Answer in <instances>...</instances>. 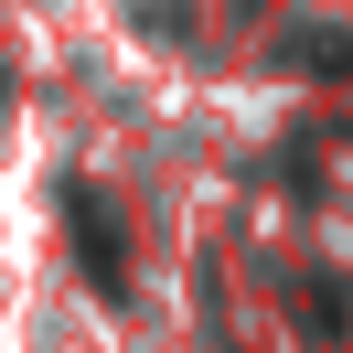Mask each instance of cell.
Here are the masks:
<instances>
[{"label": "cell", "instance_id": "obj_1", "mask_svg": "<svg viewBox=\"0 0 353 353\" xmlns=\"http://www.w3.org/2000/svg\"><path fill=\"white\" fill-rule=\"evenodd\" d=\"M65 214H75V257H86V279H97V289H118V279H129V257H118V225H108V203L75 182V193H65Z\"/></svg>", "mask_w": 353, "mask_h": 353}]
</instances>
